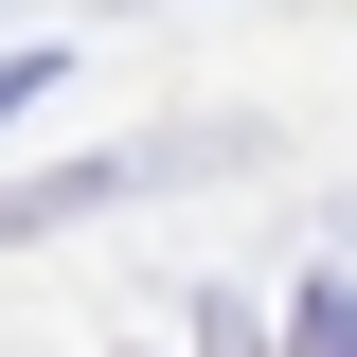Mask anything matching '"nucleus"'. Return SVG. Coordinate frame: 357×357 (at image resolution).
Returning <instances> with one entry per match:
<instances>
[{
    "label": "nucleus",
    "mask_w": 357,
    "mask_h": 357,
    "mask_svg": "<svg viewBox=\"0 0 357 357\" xmlns=\"http://www.w3.org/2000/svg\"><path fill=\"white\" fill-rule=\"evenodd\" d=\"M304 357H357V286H304Z\"/></svg>",
    "instance_id": "nucleus-2"
},
{
    "label": "nucleus",
    "mask_w": 357,
    "mask_h": 357,
    "mask_svg": "<svg viewBox=\"0 0 357 357\" xmlns=\"http://www.w3.org/2000/svg\"><path fill=\"white\" fill-rule=\"evenodd\" d=\"M107 197H143V161H54V178H0V250L54 215H107Z\"/></svg>",
    "instance_id": "nucleus-1"
},
{
    "label": "nucleus",
    "mask_w": 357,
    "mask_h": 357,
    "mask_svg": "<svg viewBox=\"0 0 357 357\" xmlns=\"http://www.w3.org/2000/svg\"><path fill=\"white\" fill-rule=\"evenodd\" d=\"M36 89H54V54H0V107H36Z\"/></svg>",
    "instance_id": "nucleus-3"
}]
</instances>
